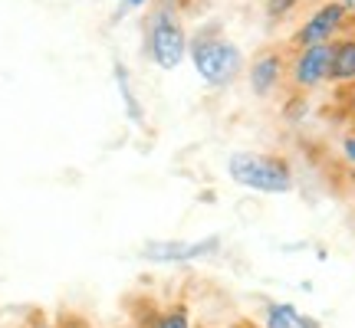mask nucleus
Masks as SVG:
<instances>
[{"label": "nucleus", "mask_w": 355, "mask_h": 328, "mask_svg": "<svg viewBox=\"0 0 355 328\" xmlns=\"http://www.w3.org/2000/svg\"><path fill=\"white\" fill-rule=\"evenodd\" d=\"M227 174L241 188L260 190V194H286V190H293V167L279 154H230Z\"/></svg>", "instance_id": "nucleus-2"}, {"label": "nucleus", "mask_w": 355, "mask_h": 328, "mask_svg": "<svg viewBox=\"0 0 355 328\" xmlns=\"http://www.w3.org/2000/svg\"><path fill=\"white\" fill-rule=\"evenodd\" d=\"M230 328H266V325H257L254 318H237V322H234Z\"/></svg>", "instance_id": "nucleus-15"}, {"label": "nucleus", "mask_w": 355, "mask_h": 328, "mask_svg": "<svg viewBox=\"0 0 355 328\" xmlns=\"http://www.w3.org/2000/svg\"><path fill=\"white\" fill-rule=\"evenodd\" d=\"M343 154H345V158H349V161L355 164V135H349V138L343 141Z\"/></svg>", "instance_id": "nucleus-14"}, {"label": "nucleus", "mask_w": 355, "mask_h": 328, "mask_svg": "<svg viewBox=\"0 0 355 328\" xmlns=\"http://www.w3.org/2000/svg\"><path fill=\"white\" fill-rule=\"evenodd\" d=\"M286 76V63H283V56L279 53H260L250 66V89H254V95L266 99V95H273L277 86L283 82Z\"/></svg>", "instance_id": "nucleus-7"}, {"label": "nucleus", "mask_w": 355, "mask_h": 328, "mask_svg": "<svg viewBox=\"0 0 355 328\" xmlns=\"http://www.w3.org/2000/svg\"><path fill=\"white\" fill-rule=\"evenodd\" d=\"M56 328H92V325H89V318H83L79 312H66V316H60Z\"/></svg>", "instance_id": "nucleus-11"}, {"label": "nucleus", "mask_w": 355, "mask_h": 328, "mask_svg": "<svg viewBox=\"0 0 355 328\" xmlns=\"http://www.w3.org/2000/svg\"><path fill=\"white\" fill-rule=\"evenodd\" d=\"M293 3H296V0H270V3H266V10H270V17H283Z\"/></svg>", "instance_id": "nucleus-12"}, {"label": "nucleus", "mask_w": 355, "mask_h": 328, "mask_svg": "<svg viewBox=\"0 0 355 328\" xmlns=\"http://www.w3.org/2000/svg\"><path fill=\"white\" fill-rule=\"evenodd\" d=\"M329 82H339V86L355 82V37H343L332 43Z\"/></svg>", "instance_id": "nucleus-8"}, {"label": "nucleus", "mask_w": 355, "mask_h": 328, "mask_svg": "<svg viewBox=\"0 0 355 328\" xmlns=\"http://www.w3.org/2000/svg\"><path fill=\"white\" fill-rule=\"evenodd\" d=\"M266 328H319L316 318L303 316L296 305L290 302H270L266 305V318H263Z\"/></svg>", "instance_id": "nucleus-9"}, {"label": "nucleus", "mask_w": 355, "mask_h": 328, "mask_svg": "<svg viewBox=\"0 0 355 328\" xmlns=\"http://www.w3.org/2000/svg\"><path fill=\"white\" fill-rule=\"evenodd\" d=\"M217 250V240H207V243H148L145 246V256L152 263H194V259H204Z\"/></svg>", "instance_id": "nucleus-6"}, {"label": "nucleus", "mask_w": 355, "mask_h": 328, "mask_svg": "<svg viewBox=\"0 0 355 328\" xmlns=\"http://www.w3.org/2000/svg\"><path fill=\"white\" fill-rule=\"evenodd\" d=\"M339 3H343V7H345L349 13H355V0H339Z\"/></svg>", "instance_id": "nucleus-17"}, {"label": "nucleus", "mask_w": 355, "mask_h": 328, "mask_svg": "<svg viewBox=\"0 0 355 328\" xmlns=\"http://www.w3.org/2000/svg\"><path fill=\"white\" fill-rule=\"evenodd\" d=\"M148 56L158 69H178L188 56V33L171 3H162L148 20Z\"/></svg>", "instance_id": "nucleus-3"}, {"label": "nucleus", "mask_w": 355, "mask_h": 328, "mask_svg": "<svg viewBox=\"0 0 355 328\" xmlns=\"http://www.w3.org/2000/svg\"><path fill=\"white\" fill-rule=\"evenodd\" d=\"M345 20H349V10L343 3H322L296 33V46H313V43H332V39L343 33Z\"/></svg>", "instance_id": "nucleus-5"}, {"label": "nucleus", "mask_w": 355, "mask_h": 328, "mask_svg": "<svg viewBox=\"0 0 355 328\" xmlns=\"http://www.w3.org/2000/svg\"><path fill=\"white\" fill-rule=\"evenodd\" d=\"M188 53H191L194 69H198V76L214 89L230 86L243 69L241 50H237L230 39L220 37L217 30H211V33H198V37L188 43Z\"/></svg>", "instance_id": "nucleus-1"}, {"label": "nucleus", "mask_w": 355, "mask_h": 328, "mask_svg": "<svg viewBox=\"0 0 355 328\" xmlns=\"http://www.w3.org/2000/svg\"><path fill=\"white\" fill-rule=\"evenodd\" d=\"M329 63H332V43H313L300 46L296 60L290 66V79L296 89H316L329 82Z\"/></svg>", "instance_id": "nucleus-4"}, {"label": "nucleus", "mask_w": 355, "mask_h": 328, "mask_svg": "<svg viewBox=\"0 0 355 328\" xmlns=\"http://www.w3.org/2000/svg\"><path fill=\"white\" fill-rule=\"evenodd\" d=\"M128 7H141V3H145V0H125Z\"/></svg>", "instance_id": "nucleus-18"}, {"label": "nucleus", "mask_w": 355, "mask_h": 328, "mask_svg": "<svg viewBox=\"0 0 355 328\" xmlns=\"http://www.w3.org/2000/svg\"><path fill=\"white\" fill-rule=\"evenodd\" d=\"M26 328H56V322H50L46 316H33L26 322Z\"/></svg>", "instance_id": "nucleus-13"}, {"label": "nucleus", "mask_w": 355, "mask_h": 328, "mask_svg": "<svg viewBox=\"0 0 355 328\" xmlns=\"http://www.w3.org/2000/svg\"><path fill=\"white\" fill-rule=\"evenodd\" d=\"M349 86H352V92H349V102H345V105H349V115L355 118V82H349Z\"/></svg>", "instance_id": "nucleus-16"}, {"label": "nucleus", "mask_w": 355, "mask_h": 328, "mask_svg": "<svg viewBox=\"0 0 355 328\" xmlns=\"http://www.w3.org/2000/svg\"><path fill=\"white\" fill-rule=\"evenodd\" d=\"M148 328H194L191 325L188 302H171L168 309H162V312L148 322Z\"/></svg>", "instance_id": "nucleus-10"}]
</instances>
